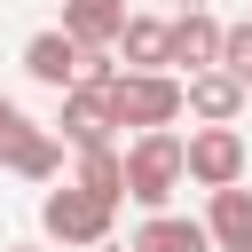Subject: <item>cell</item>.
Wrapping results in <instances>:
<instances>
[{"label":"cell","mask_w":252,"mask_h":252,"mask_svg":"<svg viewBox=\"0 0 252 252\" xmlns=\"http://www.w3.org/2000/svg\"><path fill=\"white\" fill-rule=\"evenodd\" d=\"M79 189H94V197H110V205H126V150H79V173H71Z\"/></svg>","instance_id":"obj_13"},{"label":"cell","mask_w":252,"mask_h":252,"mask_svg":"<svg viewBox=\"0 0 252 252\" xmlns=\"http://www.w3.org/2000/svg\"><path fill=\"white\" fill-rule=\"evenodd\" d=\"M32 134H39V118H24V102H16V94H0V165H8Z\"/></svg>","instance_id":"obj_15"},{"label":"cell","mask_w":252,"mask_h":252,"mask_svg":"<svg viewBox=\"0 0 252 252\" xmlns=\"http://www.w3.org/2000/svg\"><path fill=\"white\" fill-rule=\"evenodd\" d=\"M55 134H63L71 150H102V142L118 134V102H110V87H63Z\"/></svg>","instance_id":"obj_5"},{"label":"cell","mask_w":252,"mask_h":252,"mask_svg":"<svg viewBox=\"0 0 252 252\" xmlns=\"http://www.w3.org/2000/svg\"><path fill=\"white\" fill-rule=\"evenodd\" d=\"M79 55H87V47H79V39L63 32V24H55V32H32V39H24V71H32L39 87H55V94H63V87H79Z\"/></svg>","instance_id":"obj_7"},{"label":"cell","mask_w":252,"mask_h":252,"mask_svg":"<svg viewBox=\"0 0 252 252\" xmlns=\"http://www.w3.org/2000/svg\"><path fill=\"white\" fill-rule=\"evenodd\" d=\"M173 8H181V16H189V8H205V0H173Z\"/></svg>","instance_id":"obj_18"},{"label":"cell","mask_w":252,"mask_h":252,"mask_svg":"<svg viewBox=\"0 0 252 252\" xmlns=\"http://www.w3.org/2000/svg\"><path fill=\"white\" fill-rule=\"evenodd\" d=\"M181 87H189V118H197V126H236L244 102H252V87H244L236 71H220V63H213V71H189Z\"/></svg>","instance_id":"obj_6"},{"label":"cell","mask_w":252,"mask_h":252,"mask_svg":"<svg viewBox=\"0 0 252 252\" xmlns=\"http://www.w3.org/2000/svg\"><path fill=\"white\" fill-rule=\"evenodd\" d=\"M63 32H71L79 47H118L126 0H63Z\"/></svg>","instance_id":"obj_11"},{"label":"cell","mask_w":252,"mask_h":252,"mask_svg":"<svg viewBox=\"0 0 252 252\" xmlns=\"http://www.w3.org/2000/svg\"><path fill=\"white\" fill-rule=\"evenodd\" d=\"M118 55H126V71H173V24L165 16H126Z\"/></svg>","instance_id":"obj_9"},{"label":"cell","mask_w":252,"mask_h":252,"mask_svg":"<svg viewBox=\"0 0 252 252\" xmlns=\"http://www.w3.org/2000/svg\"><path fill=\"white\" fill-rule=\"evenodd\" d=\"M220 71L252 79V16H244V24H228V39H220Z\"/></svg>","instance_id":"obj_16"},{"label":"cell","mask_w":252,"mask_h":252,"mask_svg":"<svg viewBox=\"0 0 252 252\" xmlns=\"http://www.w3.org/2000/svg\"><path fill=\"white\" fill-rule=\"evenodd\" d=\"M181 181H189V142H181L173 126L126 142V197H134L142 213H165V197H173Z\"/></svg>","instance_id":"obj_1"},{"label":"cell","mask_w":252,"mask_h":252,"mask_svg":"<svg viewBox=\"0 0 252 252\" xmlns=\"http://www.w3.org/2000/svg\"><path fill=\"white\" fill-rule=\"evenodd\" d=\"M126 252H134V244H126Z\"/></svg>","instance_id":"obj_20"},{"label":"cell","mask_w":252,"mask_h":252,"mask_svg":"<svg viewBox=\"0 0 252 252\" xmlns=\"http://www.w3.org/2000/svg\"><path fill=\"white\" fill-rule=\"evenodd\" d=\"M8 173H16V181H55V173H63V134H55V126H39V134L8 158Z\"/></svg>","instance_id":"obj_14"},{"label":"cell","mask_w":252,"mask_h":252,"mask_svg":"<svg viewBox=\"0 0 252 252\" xmlns=\"http://www.w3.org/2000/svg\"><path fill=\"white\" fill-rule=\"evenodd\" d=\"M244 87H252V79H244Z\"/></svg>","instance_id":"obj_21"},{"label":"cell","mask_w":252,"mask_h":252,"mask_svg":"<svg viewBox=\"0 0 252 252\" xmlns=\"http://www.w3.org/2000/svg\"><path fill=\"white\" fill-rule=\"evenodd\" d=\"M8 252H39V244H8Z\"/></svg>","instance_id":"obj_19"},{"label":"cell","mask_w":252,"mask_h":252,"mask_svg":"<svg viewBox=\"0 0 252 252\" xmlns=\"http://www.w3.org/2000/svg\"><path fill=\"white\" fill-rule=\"evenodd\" d=\"M118 79H126V71H118L110 47H87V55H79V87H118Z\"/></svg>","instance_id":"obj_17"},{"label":"cell","mask_w":252,"mask_h":252,"mask_svg":"<svg viewBox=\"0 0 252 252\" xmlns=\"http://www.w3.org/2000/svg\"><path fill=\"white\" fill-rule=\"evenodd\" d=\"M205 228H213V252H252V189H213L205 205Z\"/></svg>","instance_id":"obj_10"},{"label":"cell","mask_w":252,"mask_h":252,"mask_svg":"<svg viewBox=\"0 0 252 252\" xmlns=\"http://www.w3.org/2000/svg\"><path fill=\"white\" fill-rule=\"evenodd\" d=\"M110 220H118V205L94 197V189H79V181H63V189L39 197V228H47L55 244H102Z\"/></svg>","instance_id":"obj_3"},{"label":"cell","mask_w":252,"mask_h":252,"mask_svg":"<svg viewBox=\"0 0 252 252\" xmlns=\"http://www.w3.org/2000/svg\"><path fill=\"white\" fill-rule=\"evenodd\" d=\"M110 102H118V126L158 134V126H173V118L189 110V87H181L173 71H126V79L110 87Z\"/></svg>","instance_id":"obj_2"},{"label":"cell","mask_w":252,"mask_h":252,"mask_svg":"<svg viewBox=\"0 0 252 252\" xmlns=\"http://www.w3.org/2000/svg\"><path fill=\"white\" fill-rule=\"evenodd\" d=\"M244 165H252V150H244L236 126H197V134H189V181H197L205 197H213V189H236Z\"/></svg>","instance_id":"obj_4"},{"label":"cell","mask_w":252,"mask_h":252,"mask_svg":"<svg viewBox=\"0 0 252 252\" xmlns=\"http://www.w3.org/2000/svg\"><path fill=\"white\" fill-rule=\"evenodd\" d=\"M134 252H213V228L205 220H181V213H150L134 228Z\"/></svg>","instance_id":"obj_12"},{"label":"cell","mask_w":252,"mask_h":252,"mask_svg":"<svg viewBox=\"0 0 252 252\" xmlns=\"http://www.w3.org/2000/svg\"><path fill=\"white\" fill-rule=\"evenodd\" d=\"M220 39H228V24H220L213 8L173 16V71H213V63H220Z\"/></svg>","instance_id":"obj_8"}]
</instances>
